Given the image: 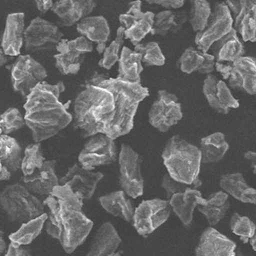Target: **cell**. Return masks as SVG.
<instances>
[{"instance_id":"6da1fadb","label":"cell","mask_w":256,"mask_h":256,"mask_svg":"<svg viewBox=\"0 0 256 256\" xmlns=\"http://www.w3.org/2000/svg\"><path fill=\"white\" fill-rule=\"evenodd\" d=\"M83 201L68 184L56 186L44 201L49 208L46 230L68 254L83 244L93 228V221L82 211Z\"/></svg>"},{"instance_id":"7a4b0ae2","label":"cell","mask_w":256,"mask_h":256,"mask_svg":"<svg viewBox=\"0 0 256 256\" xmlns=\"http://www.w3.org/2000/svg\"><path fill=\"white\" fill-rule=\"evenodd\" d=\"M65 90L62 82L52 85L44 81L26 96L24 119L36 143L53 138L73 122V115L68 111L70 100H60Z\"/></svg>"},{"instance_id":"3957f363","label":"cell","mask_w":256,"mask_h":256,"mask_svg":"<svg viewBox=\"0 0 256 256\" xmlns=\"http://www.w3.org/2000/svg\"><path fill=\"white\" fill-rule=\"evenodd\" d=\"M116 102L112 78L98 86H87L75 98L74 126L88 138L95 134L110 136L116 118Z\"/></svg>"},{"instance_id":"277c9868","label":"cell","mask_w":256,"mask_h":256,"mask_svg":"<svg viewBox=\"0 0 256 256\" xmlns=\"http://www.w3.org/2000/svg\"><path fill=\"white\" fill-rule=\"evenodd\" d=\"M162 158L168 174L172 178L194 188L202 186L199 178L202 164L199 147L179 135H174L168 140Z\"/></svg>"},{"instance_id":"5b68a950","label":"cell","mask_w":256,"mask_h":256,"mask_svg":"<svg viewBox=\"0 0 256 256\" xmlns=\"http://www.w3.org/2000/svg\"><path fill=\"white\" fill-rule=\"evenodd\" d=\"M0 208L14 223H25L45 213L44 202L22 183L9 184L0 192Z\"/></svg>"},{"instance_id":"8992f818","label":"cell","mask_w":256,"mask_h":256,"mask_svg":"<svg viewBox=\"0 0 256 256\" xmlns=\"http://www.w3.org/2000/svg\"><path fill=\"white\" fill-rule=\"evenodd\" d=\"M118 160L120 188L132 199L142 196L144 194V180L139 154L128 144H122Z\"/></svg>"},{"instance_id":"52a82bcc","label":"cell","mask_w":256,"mask_h":256,"mask_svg":"<svg viewBox=\"0 0 256 256\" xmlns=\"http://www.w3.org/2000/svg\"><path fill=\"white\" fill-rule=\"evenodd\" d=\"M215 68L230 88L256 95V58L241 56L232 62H216Z\"/></svg>"},{"instance_id":"ba28073f","label":"cell","mask_w":256,"mask_h":256,"mask_svg":"<svg viewBox=\"0 0 256 256\" xmlns=\"http://www.w3.org/2000/svg\"><path fill=\"white\" fill-rule=\"evenodd\" d=\"M78 156V163L86 170H94L118 160L119 152L115 140L106 134L90 136Z\"/></svg>"},{"instance_id":"9c48e42d","label":"cell","mask_w":256,"mask_h":256,"mask_svg":"<svg viewBox=\"0 0 256 256\" xmlns=\"http://www.w3.org/2000/svg\"><path fill=\"white\" fill-rule=\"evenodd\" d=\"M171 212L168 200H144L135 208L132 226L140 236H148L166 223Z\"/></svg>"},{"instance_id":"30bf717a","label":"cell","mask_w":256,"mask_h":256,"mask_svg":"<svg viewBox=\"0 0 256 256\" xmlns=\"http://www.w3.org/2000/svg\"><path fill=\"white\" fill-rule=\"evenodd\" d=\"M64 34L57 25L36 17L24 32V48L29 53H44L56 50Z\"/></svg>"},{"instance_id":"8fae6325","label":"cell","mask_w":256,"mask_h":256,"mask_svg":"<svg viewBox=\"0 0 256 256\" xmlns=\"http://www.w3.org/2000/svg\"><path fill=\"white\" fill-rule=\"evenodd\" d=\"M182 118V103L178 96L166 90L158 91V98L148 111L150 124L159 132H166Z\"/></svg>"},{"instance_id":"7c38bea8","label":"cell","mask_w":256,"mask_h":256,"mask_svg":"<svg viewBox=\"0 0 256 256\" xmlns=\"http://www.w3.org/2000/svg\"><path fill=\"white\" fill-rule=\"evenodd\" d=\"M94 50L93 42L84 36L73 40H62L56 48V66L64 75L76 74L81 70L86 54Z\"/></svg>"},{"instance_id":"4fadbf2b","label":"cell","mask_w":256,"mask_h":256,"mask_svg":"<svg viewBox=\"0 0 256 256\" xmlns=\"http://www.w3.org/2000/svg\"><path fill=\"white\" fill-rule=\"evenodd\" d=\"M46 77V70L30 54L18 56L10 70L13 90L25 98Z\"/></svg>"},{"instance_id":"5bb4252c","label":"cell","mask_w":256,"mask_h":256,"mask_svg":"<svg viewBox=\"0 0 256 256\" xmlns=\"http://www.w3.org/2000/svg\"><path fill=\"white\" fill-rule=\"evenodd\" d=\"M233 28V18L225 2L216 4L208 22L202 32H197L195 44L202 52H208L214 42L220 40Z\"/></svg>"},{"instance_id":"9a60e30c","label":"cell","mask_w":256,"mask_h":256,"mask_svg":"<svg viewBox=\"0 0 256 256\" xmlns=\"http://www.w3.org/2000/svg\"><path fill=\"white\" fill-rule=\"evenodd\" d=\"M140 0H134L128 4V10L119 16L120 26L124 28V38L136 46L151 33L155 14L152 12H142Z\"/></svg>"},{"instance_id":"2e32d148","label":"cell","mask_w":256,"mask_h":256,"mask_svg":"<svg viewBox=\"0 0 256 256\" xmlns=\"http://www.w3.org/2000/svg\"><path fill=\"white\" fill-rule=\"evenodd\" d=\"M233 18V28L244 42H256V0H226Z\"/></svg>"},{"instance_id":"e0dca14e","label":"cell","mask_w":256,"mask_h":256,"mask_svg":"<svg viewBox=\"0 0 256 256\" xmlns=\"http://www.w3.org/2000/svg\"><path fill=\"white\" fill-rule=\"evenodd\" d=\"M203 93L209 106L219 114H228L230 108L240 107L228 86L215 75L208 74L204 81Z\"/></svg>"},{"instance_id":"ac0fdd59","label":"cell","mask_w":256,"mask_h":256,"mask_svg":"<svg viewBox=\"0 0 256 256\" xmlns=\"http://www.w3.org/2000/svg\"><path fill=\"white\" fill-rule=\"evenodd\" d=\"M103 178L102 172L85 170L76 163L60 180V184H68L74 192L79 193L84 200H89L94 195L98 184Z\"/></svg>"},{"instance_id":"d6986e66","label":"cell","mask_w":256,"mask_h":256,"mask_svg":"<svg viewBox=\"0 0 256 256\" xmlns=\"http://www.w3.org/2000/svg\"><path fill=\"white\" fill-rule=\"evenodd\" d=\"M236 244L212 226L204 230L195 249L198 256H234Z\"/></svg>"},{"instance_id":"ffe728a7","label":"cell","mask_w":256,"mask_h":256,"mask_svg":"<svg viewBox=\"0 0 256 256\" xmlns=\"http://www.w3.org/2000/svg\"><path fill=\"white\" fill-rule=\"evenodd\" d=\"M56 160H45L40 168L30 175L24 176L21 183L34 195L48 197L52 194L54 188L60 184L56 175Z\"/></svg>"},{"instance_id":"44dd1931","label":"cell","mask_w":256,"mask_h":256,"mask_svg":"<svg viewBox=\"0 0 256 256\" xmlns=\"http://www.w3.org/2000/svg\"><path fill=\"white\" fill-rule=\"evenodd\" d=\"M96 6L95 0H54L52 10L61 26L69 28L89 16Z\"/></svg>"},{"instance_id":"7402d4cb","label":"cell","mask_w":256,"mask_h":256,"mask_svg":"<svg viewBox=\"0 0 256 256\" xmlns=\"http://www.w3.org/2000/svg\"><path fill=\"white\" fill-rule=\"evenodd\" d=\"M24 32L25 14L18 12L8 14L1 41V46L6 56H20L24 44Z\"/></svg>"},{"instance_id":"603a6c76","label":"cell","mask_w":256,"mask_h":256,"mask_svg":"<svg viewBox=\"0 0 256 256\" xmlns=\"http://www.w3.org/2000/svg\"><path fill=\"white\" fill-rule=\"evenodd\" d=\"M205 200L197 188L188 187L184 191L174 194L168 200L172 211L184 226H188L192 224L196 208L202 204Z\"/></svg>"},{"instance_id":"cb8c5ba5","label":"cell","mask_w":256,"mask_h":256,"mask_svg":"<svg viewBox=\"0 0 256 256\" xmlns=\"http://www.w3.org/2000/svg\"><path fill=\"white\" fill-rule=\"evenodd\" d=\"M76 28L82 36L96 42L99 54H103L110 36V28L106 18L102 16H86L78 22Z\"/></svg>"},{"instance_id":"d4e9b609","label":"cell","mask_w":256,"mask_h":256,"mask_svg":"<svg viewBox=\"0 0 256 256\" xmlns=\"http://www.w3.org/2000/svg\"><path fill=\"white\" fill-rule=\"evenodd\" d=\"M122 242V240L115 226L110 222H106L95 233L87 256H115Z\"/></svg>"},{"instance_id":"484cf974","label":"cell","mask_w":256,"mask_h":256,"mask_svg":"<svg viewBox=\"0 0 256 256\" xmlns=\"http://www.w3.org/2000/svg\"><path fill=\"white\" fill-rule=\"evenodd\" d=\"M178 64L179 69L188 74L193 72L210 74L215 70L216 60L213 54H208V52L188 48L182 53Z\"/></svg>"},{"instance_id":"4316f807","label":"cell","mask_w":256,"mask_h":256,"mask_svg":"<svg viewBox=\"0 0 256 256\" xmlns=\"http://www.w3.org/2000/svg\"><path fill=\"white\" fill-rule=\"evenodd\" d=\"M220 186L223 191L237 200L242 203L256 204V188L248 186L241 172L222 176Z\"/></svg>"},{"instance_id":"83f0119b","label":"cell","mask_w":256,"mask_h":256,"mask_svg":"<svg viewBox=\"0 0 256 256\" xmlns=\"http://www.w3.org/2000/svg\"><path fill=\"white\" fill-rule=\"evenodd\" d=\"M212 54L217 62H232L244 54V46L234 28L212 46Z\"/></svg>"},{"instance_id":"f1b7e54d","label":"cell","mask_w":256,"mask_h":256,"mask_svg":"<svg viewBox=\"0 0 256 256\" xmlns=\"http://www.w3.org/2000/svg\"><path fill=\"white\" fill-rule=\"evenodd\" d=\"M99 203L108 214L132 223L135 208L132 201L123 190H118L102 196L99 197Z\"/></svg>"},{"instance_id":"f546056e","label":"cell","mask_w":256,"mask_h":256,"mask_svg":"<svg viewBox=\"0 0 256 256\" xmlns=\"http://www.w3.org/2000/svg\"><path fill=\"white\" fill-rule=\"evenodd\" d=\"M188 20V13L186 10H163L155 14L152 36L164 37L170 34H176L182 30Z\"/></svg>"},{"instance_id":"4dcf8cb0","label":"cell","mask_w":256,"mask_h":256,"mask_svg":"<svg viewBox=\"0 0 256 256\" xmlns=\"http://www.w3.org/2000/svg\"><path fill=\"white\" fill-rule=\"evenodd\" d=\"M228 196L224 191L215 192L198 206V211L204 216L210 226L218 224L226 215L230 206Z\"/></svg>"},{"instance_id":"1f68e13d","label":"cell","mask_w":256,"mask_h":256,"mask_svg":"<svg viewBox=\"0 0 256 256\" xmlns=\"http://www.w3.org/2000/svg\"><path fill=\"white\" fill-rule=\"evenodd\" d=\"M199 148L202 164L217 163L224 158L228 151L229 144L223 132H216L202 138Z\"/></svg>"},{"instance_id":"d6a6232c","label":"cell","mask_w":256,"mask_h":256,"mask_svg":"<svg viewBox=\"0 0 256 256\" xmlns=\"http://www.w3.org/2000/svg\"><path fill=\"white\" fill-rule=\"evenodd\" d=\"M118 78L130 82L140 83V74L143 72L142 56L140 54L124 46L120 52L118 62Z\"/></svg>"},{"instance_id":"836d02e7","label":"cell","mask_w":256,"mask_h":256,"mask_svg":"<svg viewBox=\"0 0 256 256\" xmlns=\"http://www.w3.org/2000/svg\"><path fill=\"white\" fill-rule=\"evenodd\" d=\"M24 152L16 138L4 134L0 130V162L12 172L21 168Z\"/></svg>"},{"instance_id":"e575fe53","label":"cell","mask_w":256,"mask_h":256,"mask_svg":"<svg viewBox=\"0 0 256 256\" xmlns=\"http://www.w3.org/2000/svg\"><path fill=\"white\" fill-rule=\"evenodd\" d=\"M48 218V214L45 212L34 219L22 223L17 232L9 236L10 242L24 246L30 244L42 232Z\"/></svg>"},{"instance_id":"d590c367","label":"cell","mask_w":256,"mask_h":256,"mask_svg":"<svg viewBox=\"0 0 256 256\" xmlns=\"http://www.w3.org/2000/svg\"><path fill=\"white\" fill-rule=\"evenodd\" d=\"M190 10L188 21L195 32H202L212 14L211 5L208 0H188Z\"/></svg>"},{"instance_id":"8d00e7d4","label":"cell","mask_w":256,"mask_h":256,"mask_svg":"<svg viewBox=\"0 0 256 256\" xmlns=\"http://www.w3.org/2000/svg\"><path fill=\"white\" fill-rule=\"evenodd\" d=\"M134 50L142 56V64L146 66H162L166 64V57L156 42H139L134 46Z\"/></svg>"},{"instance_id":"74e56055","label":"cell","mask_w":256,"mask_h":256,"mask_svg":"<svg viewBox=\"0 0 256 256\" xmlns=\"http://www.w3.org/2000/svg\"><path fill=\"white\" fill-rule=\"evenodd\" d=\"M44 152L40 143H34L26 146L24 150V158L21 164V170L24 176L30 175L44 164L45 162Z\"/></svg>"},{"instance_id":"f35d334b","label":"cell","mask_w":256,"mask_h":256,"mask_svg":"<svg viewBox=\"0 0 256 256\" xmlns=\"http://www.w3.org/2000/svg\"><path fill=\"white\" fill-rule=\"evenodd\" d=\"M124 40V28L119 26L116 30V38L104 49L102 58L98 62L99 66L104 70H110L118 62Z\"/></svg>"},{"instance_id":"ab89813d","label":"cell","mask_w":256,"mask_h":256,"mask_svg":"<svg viewBox=\"0 0 256 256\" xmlns=\"http://www.w3.org/2000/svg\"><path fill=\"white\" fill-rule=\"evenodd\" d=\"M230 228L234 234L240 236L244 244H248L254 236L256 225L249 217L236 212L230 218Z\"/></svg>"},{"instance_id":"60d3db41","label":"cell","mask_w":256,"mask_h":256,"mask_svg":"<svg viewBox=\"0 0 256 256\" xmlns=\"http://www.w3.org/2000/svg\"><path fill=\"white\" fill-rule=\"evenodd\" d=\"M26 122L18 108L10 107L0 114V130L4 134H10L24 128Z\"/></svg>"},{"instance_id":"b9f144b4","label":"cell","mask_w":256,"mask_h":256,"mask_svg":"<svg viewBox=\"0 0 256 256\" xmlns=\"http://www.w3.org/2000/svg\"><path fill=\"white\" fill-rule=\"evenodd\" d=\"M162 187L166 191L167 200H170L172 196L175 193L182 192L184 191L188 187H192V186L187 184L182 183V182L176 180L167 174L164 176L163 179H162Z\"/></svg>"},{"instance_id":"7bdbcfd3","label":"cell","mask_w":256,"mask_h":256,"mask_svg":"<svg viewBox=\"0 0 256 256\" xmlns=\"http://www.w3.org/2000/svg\"><path fill=\"white\" fill-rule=\"evenodd\" d=\"M150 4H156L163 8H167L168 10L172 9H179L182 8L186 0H144Z\"/></svg>"},{"instance_id":"ee69618b","label":"cell","mask_w":256,"mask_h":256,"mask_svg":"<svg viewBox=\"0 0 256 256\" xmlns=\"http://www.w3.org/2000/svg\"><path fill=\"white\" fill-rule=\"evenodd\" d=\"M30 250L28 248H25L24 245L16 244L14 242H10L8 246L6 256H30Z\"/></svg>"},{"instance_id":"f6af8a7d","label":"cell","mask_w":256,"mask_h":256,"mask_svg":"<svg viewBox=\"0 0 256 256\" xmlns=\"http://www.w3.org/2000/svg\"><path fill=\"white\" fill-rule=\"evenodd\" d=\"M108 78L110 77L107 75V74L100 73V72L95 71L94 73L92 74V75H90L86 80L85 83H84V86L99 85L100 82H102L103 81L106 80Z\"/></svg>"},{"instance_id":"bcb514c9","label":"cell","mask_w":256,"mask_h":256,"mask_svg":"<svg viewBox=\"0 0 256 256\" xmlns=\"http://www.w3.org/2000/svg\"><path fill=\"white\" fill-rule=\"evenodd\" d=\"M38 12L45 14L48 10H52L54 0H34Z\"/></svg>"},{"instance_id":"7dc6e473","label":"cell","mask_w":256,"mask_h":256,"mask_svg":"<svg viewBox=\"0 0 256 256\" xmlns=\"http://www.w3.org/2000/svg\"><path fill=\"white\" fill-rule=\"evenodd\" d=\"M12 176V172L8 168L2 166L0 171V180H8Z\"/></svg>"},{"instance_id":"c3c4849f","label":"cell","mask_w":256,"mask_h":256,"mask_svg":"<svg viewBox=\"0 0 256 256\" xmlns=\"http://www.w3.org/2000/svg\"><path fill=\"white\" fill-rule=\"evenodd\" d=\"M244 158L248 162H250V166H256V152L248 151L244 154Z\"/></svg>"},{"instance_id":"681fc988","label":"cell","mask_w":256,"mask_h":256,"mask_svg":"<svg viewBox=\"0 0 256 256\" xmlns=\"http://www.w3.org/2000/svg\"><path fill=\"white\" fill-rule=\"evenodd\" d=\"M9 60H9L8 56H6L5 52H4L2 48H0V66L6 65Z\"/></svg>"},{"instance_id":"f907efd6","label":"cell","mask_w":256,"mask_h":256,"mask_svg":"<svg viewBox=\"0 0 256 256\" xmlns=\"http://www.w3.org/2000/svg\"><path fill=\"white\" fill-rule=\"evenodd\" d=\"M4 232L2 230H0V254H4V252L6 250V242L4 240Z\"/></svg>"},{"instance_id":"816d5d0a","label":"cell","mask_w":256,"mask_h":256,"mask_svg":"<svg viewBox=\"0 0 256 256\" xmlns=\"http://www.w3.org/2000/svg\"><path fill=\"white\" fill-rule=\"evenodd\" d=\"M250 244L252 246L253 250L256 252V233H254V236L250 238Z\"/></svg>"},{"instance_id":"f5cc1de1","label":"cell","mask_w":256,"mask_h":256,"mask_svg":"<svg viewBox=\"0 0 256 256\" xmlns=\"http://www.w3.org/2000/svg\"><path fill=\"white\" fill-rule=\"evenodd\" d=\"M252 168H253V172H254V175H256V166H252Z\"/></svg>"},{"instance_id":"db71d44e","label":"cell","mask_w":256,"mask_h":256,"mask_svg":"<svg viewBox=\"0 0 256 256\" xmlns=\"http://www.w3.org/2000/svg\"><path fill=\"white\" fill-rule=\"evenodd\" d=\"M2 163H1V162H0V171H1V168H2Z\"/></svg>"},{"instance_id":"11a10c76","label":"cell","mask_w":256,"mask_h":256,"mask_svg":"<svg viewBox=\"0 0 256 256\" xmlns=\"http://www.w3.org/2000/svg\"><path fill=\"white\" fill-rule=\"evenodd\" d=\"M1 41H2V38H0V44H1Z\"/></svg>"}]
</instances>
